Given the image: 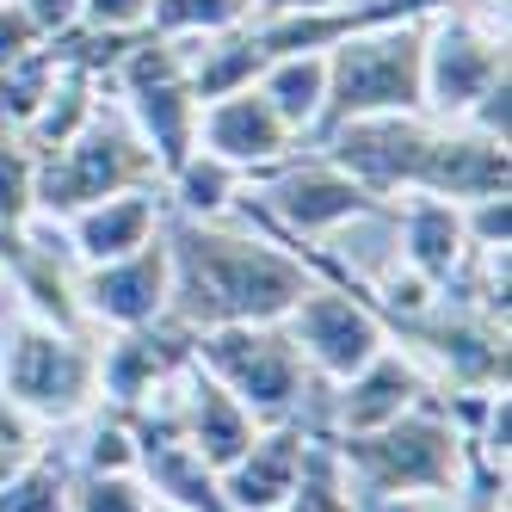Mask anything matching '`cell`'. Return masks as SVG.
<instances>
[{"mask_svg": "<svg viewBox=\"0 0 512 512\" xmlns=\"http://www.w3.org/2000/svg\"><path fill=\"white\" fill-rule=\"evenodd\" d=\"M31 457H44V445H38V420L19 414L13 401L0 395V482H13V475H19Z\"/></svg>", "mask_w": 512, "mask_h": 512, "instance_id": "obj_30", "label": "cell"}, {"mask_svg": "<svg viewBox=\"0 0 512 512\" xmlns=\"http://www.w3.org/2000/svg\"><path fill=\"white\" fill-rule=\"evenodd\" d=\"M260 99L284 118L290 136H315L321 130V112H327V50H309V56H272L260 68Z\"/></svg>", "mask_w": 512, "mask_h": 512, "instance_id": "obj_20", "label": "cell"}, {"mask_svg": "<svg viewBox=\"0 0 512 512\" xmlns=\"http://www.w3.org/2000/svg\"><path fill=\"white\" fill-rule=\"evenodd\" d=\"M192 327L186 321H149V327H124L112 346H99V401H118V408H136L149 401L161 383H173L192 364Z\"/></svg>", "mask_w": 512, "mask_h": 512, "instance_id": "obj_15", "label": "cell"}, {"mask_svg": "<svg viewBox=\"0 0 512 512\" xmlns=\"http://www.w3.org/2000/svg\"><path fill=\"white\" fill-rule=\"evenodd\" d=\"M161 223H167L161 186H136V192H112V198L75 210L68 216V241H75L81 266H105V260H124V253L149 247Z\"/></svg>", "mask_w": 512, "mask_h": 512, "instance_id": "obj_18", "label": "cell"}, {"mask_svg": "<svg viewBox=\"0 0 512 512\" xmlns=\"http://www.w3.org/2000/svg\"><path fill=\"white\" fill-rule=\"evenodd\" d=\"M19 13L44 31V38H62V31L81 25V0H19Z\"/></svg>", "mask_w": 512, "mask_h": 512, "instance_id": "obj_33", "label": "cell"}, {"mask_svg": "<svg viewBox=\"0 0 512 512\" xmlns=\"http://www.w3.org/2000/svg\"><path fill=\"white\" fill-rule=\"evenodd\" d=\"M260 204L272 210V223L290 241H321L358 216H383L389 204L377 192H364L352 173H340L327 155H284L278 167H266L260 179Z\"/></svg>", "mask_w": 512, "mask_h": 512, "instance_id": "obj_10", "label": "cell"}, {"mask_svg": "<svg viewBox=\"0 0 512 512\" xmlns=\"http://www.w3.org/2000/svg\"><path fill=\"white\" fill-rule=\"evenodd\" d=\"M426 395V371L414 352H395L383 346L364 371H352L334 395V438H352V432H377L389 420H401Z\"/></svg>", "mask_w": 512, "mask_h": 512, "instance_id": "obj_17", "label": "cell"}, {"mask_svg": "<svg viewBox=\"0 0 512 512\" xmlns=\"http://www.w3.org/2000/svg\"><path fill=\"white\" fill-rule=\"evenodd\" d=\"M284 334L303 352L309 377L346 383L352 371H364V364L389 346V321L352 284H309L297 297V309L284 315Z\"/></svg>", "mask_w": 512, "mask_h": 512, "instance_id": "obj_9", "label": "cell"}, {"mask_svg": "<svg viewBox=\"0 0 512 512\" xmlns=\"http://www.w3.org/2000/svg\"><path fill=\"white\" fill-rule=\"evenodd\" d=\"M334 457L346 475V494L358 512L389 506V500H426V494H457L469 457L463 438L445 414L438 395H420L401 420L377 426V432H352L334 438Z\"/></svg>", "mask_w": 512, "mask_h": 512, "instance_id": "obj_2", "label": "cell"}, {"mask_svg": "<svg viewBox=\"0 0 512 512\" xmlns=\"http://www.w3.org/2000/svg\"><path fill=\"white\" fill-rule=\"evenodd\" d=\"M75 303H81V321H99V327H112V334L161 321L167 315V241L155 235L149 247L124 253V260L81 266L75 272Z\"/></svg>", "mask_w": 512, "mask_h": 512, "instance_id": "obj_12", "label": "cell"}, {"mask_svg": "<svg viewBox=\"0 0 512 512\" xmlns=\"http://www.w3.org/2000/svg\"><path fill=\"white\" fill-rule=\"evenodd\" d=\"M253 19V0H149V31L155 38H216Z\"/></svg>", "mask_w": 512, "mask_h": 512, "instance_id": "obj_24", "label": "cell"}, {"mask_svg": "<svg viewBox=\"0 0 512 512\" xmlns=\"http://www.w3.org/2000/svg\"><path fill=\"white\" fill-rule=\"evenodd\" d=\"M44 44H50V38H44V31L19 13V0H0V68L25 62L31 50H44Z\"/></svg>", "mask_w": 512, "mask_h": 512, "instance_id": "obj_31", "label": "cell"}, {"mask_svg": "<svg viewBox=\"0 0 512 512\" xmlns=\"http://www.w3.org/2000/svg\"><path fill=\"white\" fill-rule=\"evenodd\" d=\"M118 93H124V124L136 130V142L155 155L161 179L198 149V93L186 75V50L155 31H136L124 44V56L112 62Z\"/></svg>", "mask_w": 512, "mask_h": 512, "instance_id": "obj_4", "label": "cell"}, {"mask_svg": "<svg viewBox=\"0 0 512 512\" xmlns=\"http://www.w3.org/2000/svg\"><path fill=\"white\" fill-rule=\"evenodd\" d=\"M198 149L229 161L247 179H260L284 155H297V136H290L284 118L260 99V87H241V93H223V99L198 105Z\"/></svg>", "mask_w": 512, "mask_h": 512, "instance_id": "obj_14", "label": "cell"}, {"mask_svg": "<svg viewBox=\"0 0 512 512\" xmlns=\"http://www.w3.org/2000/svg\"><path fill=\"white\" fill-rule=\"evenodd\" d=\"M241 186H247V173H235L229 161L192 149L186 161L161 179V204L173 216H192V223H223V216L241 204Z\"/></svg>", "mask_w": 512, "mask_h": 512, "instance_id": "obj_22", "label": "cell"}, {"mask_svg": "<svg viewBox=\"0 0 512 512\" xmlns=\"http://www.w3.org/2000/svg\"><path fill=\"white\" fill-rule=\"evenodd\" d=\"M198 371L216 377L241 408L272 426V420H297L303 389H309V364L290 346L284 321H235V327H204L192 340Z\"/></svg>", "mask_w": 512, "mask_h": 512, "instance_id": "obj_5", "label": "cell"}, {"mask_svg": "<svg viewBox=\"0 0 512 512\" xmlns=\"http://www.w3.org/2000/svg\"><path fill=\"white\" fill-rule=\"evenodd\" d=\"M371 512H500L494 500H463L457 494H426V500H389V506H371Z\"/></svg>", "mask_w": 512, "mask_h": 512, "instance_id": "obj_34", "label": "cell"}, {"mask_svg": "<svg viewBox=\"0 0 512 512\" xmlns=\"http://www.w3.org/2000/svg\"><path fill=\"white\" fill-rule=\"evenodd\" d=\"M512 179V161H506V142L469 130V124H432V149H426V167H420V192L432 198H451V204H469V198H494L506 192Z\"/></svg>", "mask_w": 512, "mask_h": 512, "instance_id": "obj_16", "label": "cell"}, {"mask_svg": "<svg viewBox=\"0 0 512 512\" xmlns=\"http://www.w3.org/2000/svg\"><path fill=\"white\" fill-rule=\"evenodd\" d=\"M68 469L62 457H31L13 482H0V512H68Z\"/></svg>", "mask_w": 512, "mask_h": 512, "instance_id": "obj_26", "label": "cell"}, {"mask_svg": "<svg viewBox=\"0 0 512 512\" xmlns=\"http://www.w3.org/2000/svg\"><path fill=\"white\" fill-rule=\"evenodd\" d=\"M68 512H149V482L130 475H93L75 469L68 475Z\"/></svg>", "mask_w": 512, "mask_h": 512, "instance_id": "obj_27", "label": "cell"}, {"mask_svg": "<svg viewBox=\"0 0 512 512\" xmlns=\"http://www.w3.org/2000/svg\"><path fill=\"white\" fill-rule=\"evenodd\" d=\"M179 50H186V75H192L198 105L253 87V81H260V68H266V50H260V38H253V25L216 31V38H192V44H179Z\"/></svg>", "mask_w": 512, "mask_h": 512, "instance_id": "obj_21", "label": "cell"}, {"mask_svg": "<svg viewBox=\"0 0 512 512\" xmlns=\"http://www.w3.org/2000/svg\"><path fill=\"white\" fill-rule=\"evenodd\" d=\"M81 25H93V31H149V0H81Z\"/></svg>", "mask_w": 512, "mask_h": 512, "instance_id": "obj_32", "label": "cell"}, {"mask_svg": "<svg viewBox=\"0 0 512 512\" xmlns=\"http://www.w3.org/2000/svg\"><path fill=\"white\" fill-rule=\"evenodd\" d=\"M327 7H340V0H253V19H266V13H327Z\"/></svg>", "mask_w": 512, "mask_h": 512, "instance_id": "obj_35", "label": "cell"}, {"mask_svg": "<svg viewBox=\"0 0 512 512\" xmlns=\"http://www.w3.org/2000/svg\"><path fill=\"white\" fill-rule=\"evenodd\" d=\"M136 186H161V167L124 118H105V112H93V124L68 149L31 161V210H56V216H75Z\"/></svg>", "mask_w": 512, "mask_h": 512, "instance_id": "obj_6", "label": "cell"}, {"mask_svg": "<svg viewBox=\"0 0 512 512\" xmlns=\"http://www.w3.org/2000/svg\"><path fill=\"white\" fill-rule=\"evenodd\" d=\"M149 512H186V506H173V500H161V494H149Z\"/></svg>", "mask_w": 512, "mask_h": 512, "instance_id": "obj_36", "label": "cell"}, {"mask_svg": "<svg viewBox=\"0 0 512 512\" xmlns=\"http://www.w3.org/2000/svg\"><path fill=\"white\" fill-rule=\"evenodd\" d=\"M432 149V118L426 112H377V118H346L321 136V155L340 173H352L364 192L383 204L401 192H420V167Z\"/></svg>", "mask_w": 512, "mask_h": 512, "instance_id": "obj_11", "label": "cell"}, {"mask_svg": "<svg viewBox=\"0 0 512 512\" xmlns=\"http://www.w3.org/2000/svg\"><path fill=\"white\" fill-rule=\"evenodd\" d=\"M494 81H506V31L469 13H432L420 50V105L426 118L457 124Z\"/></svg>", "mask_w": 512, "mask_h": 512, "instance_id": "obj_8", "label": "cell"}, {"mask_svg": "<svg viewBox=\"0 0 512 512\" xmlns=\"http://www.w3.org/2000/svg\"><path fill=\"white\" fill-rule=\"evenodd\" d=\"M136 463H142V445H136L130 420H124V414H105V420H93V432H87V445H81V463H75V469H93V475H130Z\"/></svg>", "mask_w": 512, "mask_h": 512, "instance_id": "obj_28", "label": "cell"}, {"mask_svg": "<svg viewBox=\"0 0 512 512\" xmlns=\"http://www.w3.org/2000/svg\"><path fill=\"white\" fill-rule=\"evenodd\" d=\"M395 235H401V266H414L438 290H451L469 266V241H463V204L432 198V192H401L395 210Z\"/></svg>", "mask_w": 512, "mask_h": 512, "instance_id": "obj_19", "label": "cell"}, {"mask_svg": "<svg viewBox=\"0 0 512 512\" xmlns=\"http://www.w3.org/2000/svg\"><path fill=\"white\" fill-rule=\"evenodd\" d=\"M315 432L303 420H272L247 438V451L235 463L216 469V488H223L229 512H278L303 482V463H309Z\"/></svg>", "mask_w": 512, "mask_h": 512, "instance_id": "obj_13", "label": "cell"}, {"mask_svg": "<svg viewBox=\"0 0 512 512\" xmlns=\"http://www.w3.org/2000/svg\"><path fill=\"white\" fill-rule=\"evenodd\" d=\"M463 241H469V253H506L512 247V198L506 192L469 198L463 204Z\"/></svg>", "mask_w": 512, "mask_h": 512, "instance_id": "obj_29", "label": "cell"}, {"mask_svg": "<svg viewBox=\"0 0 512 512\" xmlns=\"http://www.w3.org/2000/svg\"><path fill=\"white\" fill-rule=\"evenodd\" d=\"M420 50H426V19L346 31V38L327 50V112H321L315 142L346 118L426 112L420 105Z\"/></svg>", "mask_w": 512, "mask_h": 512, "instance_id": "obj_3", "label": "cell"}, {"mask_svg": "<svg viewBox=\"0 0 512 512\" xmlns=\"http://www.w3.org/2000/svg\"><path fill=\"white\" fill-rule=\"evenodd\" d=\"M0 395L31 420H81L99 401V352L75 327L25 321L0 358Z\"/></svg>", "mask_w": 512, "mask_h": 512, "instance_id": "obj_7", "label": "cell"}, {"mask_svg": "<svg viewBox=\"0 0 512 512\" xmlns=\"http://www.w3.org/2000/svg\"><path fill=\"white\" fill-rule=\"evenodd\" d=\"M167 315L192 334L235 321H284L297 297L315 284L303 253L278 235H241L223 223L167 216Z\"/></svg>", "mask_w": 512, "mask_h": 512, "instance_id": "obj_1", "label": "cell"}, {"mask_svg": "<svg viewBox=\"0 0 512 512\" xmlns=\"http://www.w3.org/2000/svg\"><path fill=\"white\" fill-rule=\"evenodd\" d=\"M278 512H358L352 494H346V475H340V457H334V438L315 432L309 445V463H303V482Z\"/></svg>", "mask_w": 512, "mask_h": 512, "instance_id": "obj_25", "label": "cell"}, {"mask_svg": "<svg viewBox=\"0 0 512 512\" xmlns=\"http://www.w3.org/2000/svg\"><path fill=\"white\" fill-rule=\"evenodd\" d=\"M93 112H99V99H93V75H81V68H68L62 62V75H56V87H50V99L31 112V124H25V136H31V149L38 155H56V149H68L87 124H93Z\"/></svg>", "mask_w": 512, "mask_h": 512, "instance_id": "obj_23", "label": "cell"}]
</instances>
